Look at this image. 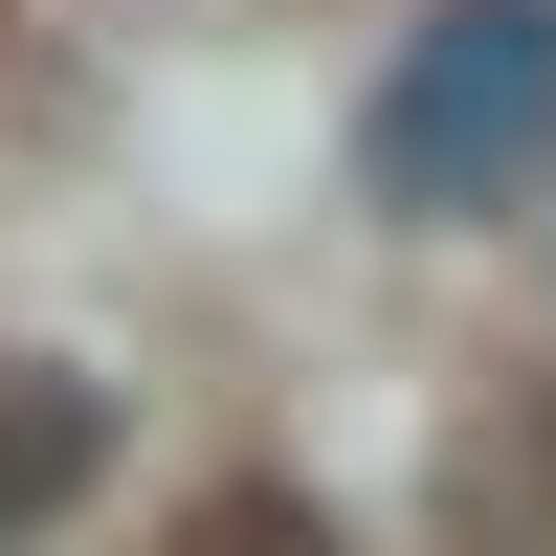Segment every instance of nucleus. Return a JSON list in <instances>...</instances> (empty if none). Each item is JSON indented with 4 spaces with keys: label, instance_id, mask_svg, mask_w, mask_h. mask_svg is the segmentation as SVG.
Instances as JSON below:
<instances>
[{
    "label": "nucleus",
    "instance_id": "nucleus-1",
    "mask_svg": "<svg viewBox=\"0 0 556 556\" xmlns=\"http://www.w3.org/2000/svg\"><path fill=\"white\" fill-rule=\"evenodd\" d=\"M556 156V0H424V45L379 67V112H356V178H379L401 223H468L513 201Z\"/></svg>",
    "mask_w": 556,
    "mask_h": 556
},
{
    "label": "nucleus",
    "instance_id": "nucleus-2",
    "mask_svg": "<svg viewBox=\"0 0 556 556\" xmlns=\"http://www.w3.org/2000/svg\"><path fill=\"white\" fill-rule=\"evenodd\" d=\"M112 490V379L89 356H0V556H45Z\"/></svg>",
    "mask_w": 556,
    "mask_h": 556
},
{
    "label": "nucleus",
    "instance_id": "nucleus-3",
    "mask_svg": "<svg viewBox=\"0 0 556 556\" xmlns=\"http://www.w3.org/2000/svg\"><path fill=\"white\" fill-rule=\"evenodd\" d=\"M178 556H334V513H290V490H223V513L178 534Z\"/></svg>",
    "mask_w": 556,
    "mask_h": 556
}]
</instances>
